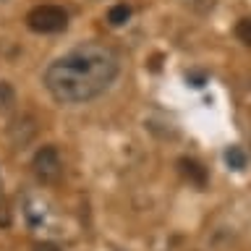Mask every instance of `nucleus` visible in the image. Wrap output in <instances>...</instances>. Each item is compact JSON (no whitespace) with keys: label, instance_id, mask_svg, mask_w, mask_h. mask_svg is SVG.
Listing matches in <instances>:
<instances>
[{"label":"nucleus","instance_id":"1","mask_svg":"<svg viewBox=\"0 0 251 251\" xmlns=\"http://www.w3.org/2000/svg\"><path fill=\"white\" fill-rule=\"evenodd\" d=\"M121 74V60L105 45L84 42L45 68V89L60 105H81L105 94Z\"/></svg>","mask_w":251,"mask_h":251},{"label":"nucleus","instance_id":"2","mask_svg":"<svg viewBox=\"0 0 251 251\" xmlns=\"http://www.w3.org/2000/svg\"><path fill=\"white\" fill-rule=\"evenodd\" d=\"M26 26L34 31V34H58L68 26V13L66 8L60 5H34L26 13Z\"/></svg>","mask_w":251,"mask_h":251},{"label":"nucleus","instance_id":"3","mask_svg":"<svg viewBox=\"0 0 251 251\" xmlns=\"http://www.w3.org/2000/svg\"><path fill=\"white\" fill-rule=\"evenodd\" d=\"M31 173H34V178L42 186L58 183L63 176V160H60L58 147H52V144L39 147L34 152V157H31Z\"/></svg>","mask_w":251,"mask_h":251},{"label":"nucleus","instance_id":"4","mask_svg":"<svg viewBox=\"0 0 251 251\" xmlns=\"http://www.w3.org/2000/svg\"><path fill=\"white\" fill-rule=\"evenodd\" d=\"M178 165H180V173H183L188 180H194L196 186H204V183H207V173H204V168H201L199 162L186 160V157H183V160H180Z\"/></svg>","mask_w":251,"mask_h":251},{"label":"nucleus","instance_id":"5","mask_svg":"<svg viewBox=\"0 0 251 251\" xmlns=\"http://www.w3.org/2000/svg\"><path fill=\"white\" fill-rule=\"evenodd\" d=\"M128 19H131V5H126V3L110 5V11H107V24L110 26H123V24H128Z\"/></svg>","mask_w":251,"mask_h":251},{"label":"nucleus","instance_id":"6","mask_svg":"<svg viewBox=\"0 0 251 251\" xmlns=\"http://www.w3.org/2000/svg\"><path fill=\"white\" fill-rule=\"evenodd\" d=\"M225 162H227V168H233V170H243L249 165V154L243 152L241 147H227L225 149Z\"/></svg>","mask_w":251,"mask_h":251},{"label":"nucleus","instance_id":"7","mask_svg":"<svg viewBox=\"0 0 251 251\" xmlns=\"http://www.w3.org/2000/svg\"><path fill=\"white\" fill-rule=\"evenodd\" d=\"M16 105V92L8 81H0V113H8Z\"/></svg>","mask_w":251,"mask_h":251},{"label":"nucleus","instance_id":"8","mask_svg":"<svg viewBox=\"0 0 251 251\" xmlns=\"http://www.w3.org/2000/svg\"><path fill=\"white\" fill-rule=\"evenodd\" d=\"M235 37H238L243 45H251V19H241L235 24Z\"/></svg>","mask_w":251,"mask_h":251},{"label":"nucleus","instance_id":"9","mask_svg":"<svg viewBox=\"0 0 251 251\" xmlns=\"http://www.w3.org/2000/svg\"><path fill=\"white\" fill-rule=\"evenodd\" d=\"M183 3L191 8V11H196V13H207V11H212V8H215L217 0H183Z\"/></svg>","mask_w":251,"mask_h":251},{"label":"nucleus","instance_id":"10","mask_svg":"<svg viewBox=\"0 0 251 251\" xmlns=\"http://www.w3.org/2000/svg\"><path fill=\"white\" fill-rule=\"evenodd\" d=\"M186 81L194 86V89H201L204 84H207V76L201 74V71H191V74H186Z\"/></svg>","mask_w":251,"mask_h":251},{"label":"nucleus","instance_id":"11","mask_svg":"<svg viewBox=\"0 0 251 251\" xmlns=\"http://www.w3.org/2000/svg\"><path fill=\"white\" fill-rule=\"evenodd\" d=\"M34 251H60V249L55 246V243H37Z\"/></svg>","mask_w":251,"mask_h":251}]
</instances>
